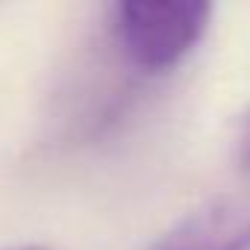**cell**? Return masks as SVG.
Here are the masks:
<instances>
[{"label": "cell", "instance_id": "obj_1", "mask_svg": "<svg viewBox=\"0 0 250 250\" xmlns=\"http://www.w3.org/2000/svg\"><path fill=\"white\" fill-rule=\"evenodd\" d=\"M212 3L203 0H156V3H115L112 39L136 71L168 74L183 65L203 42Z\"/></svg>", "mask_w": 250, "mask_h": 250}, {"label": "cell", "instance_id": "obj_2", "mask_svg": "<svg viewBox=\"0 0 250 250\" xmlns=\"http://www.w3.org/2000/svg\"><path fill=\"white\" fill-rule=\"evenodd\" d=\"M145 250H250V191L200 203Z\"/></svg>", "mask_w": 250, "mask_h": 250}, {"label": "cell", "instance_id": "obj_3", "mask_svg": "<svg viewBox=\"0 0 250 250\" xmlns=\"http://www.w3.org/2000/svg\"><path fill=\"white\" fill-rule=\"evenodd\" d=\"M238 145H241V159L250 165V112L241 121V133H238Z\"/></svg>", "mask_w": 250, "mask_h": 250}, {"label": "cell", "instance_id": "obj_4", "mask_svg": "<svg viewBox=\"0 0 250 250\" xmlns=\"http://www.w3.org/2000/svg\"><path fill=\"white\" fill-rule=\"evenodd\" d=\"M18 250H50V247H44V244H27V247H18Z\"/></svg>", "mask_w": 250, "mask_h": 250}]
</instances>
